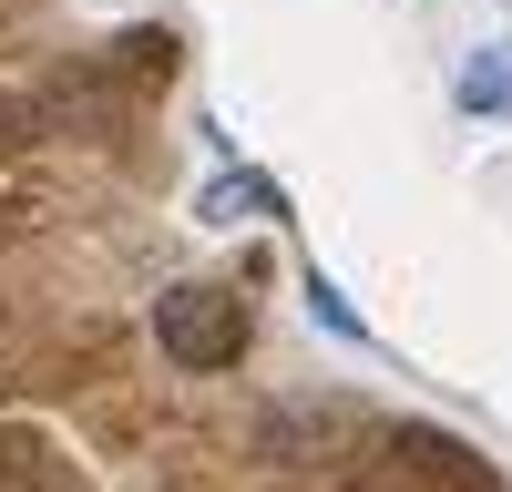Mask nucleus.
Listing matches in <instances>:
<instances>
[{
	"mask_svg": "<svg viewBox=\"0 0 512 492\" xmlns=\"http://www.w3.org/2000/svg\"><path fill=\"white\" fill-rule=\"evenodd\" d=\"M246 339H256V318H246V298L236 287H164L154 298V349L175 359V369H236L246 359Z\"/></svg>",
	"mask_w": 512,
	"mask_h": 492,
	"instance_id": "obj_1",
	"label": "nucleus"
},
{
	"mask_svg": "<svg viewBox=\"0 0 512 492\" xmlns=\"http://www.w3.org/2000/svg\"><path fill=\"white\" fill-rule=\"evenodd\" d=\"M379 462H390L379 492H492V472H482L451 431H390V441H379Z\"/></svg>",
	"mask_w": 512,
	"mask_h": 492,
	"instance_id": "obj_2",
	"label": "nucleus"
},
{
	"mask_svg": "<svg viewBox=\"0 0 512 492\" xmlns=\"http://www.w3.org/2000/svg\"><path fill=\"white\" fill-rule=\"evenodd\" d=\"M451 103L472 113V123H512V41H482V52H461Z\"/></svg>",
	"mask_w": 512,
	"mask_h": 492,
	"instance_id": "obj_3",
	"label": "nucleus"
},
{
	"mask_svg": "<svg viewBox=\"0 0 512 492\" xmlns=\"http://www.w3.org/2000/svg\"><path fill=\"white\" fill-rule=\"evenodd\" d=\"M236 205H256V216H287V195H277L267 175H216V185H205V216H216V226H236Z\"/></svg>",
	"mask_w": 512,
	"mask_h": 492,
	"instance_id": "obj_4",
	"label": "nucleus"
},
{
	"mask_svg": "<svg viewBox=\"0 0 512 492\" xmlns=\"http://www.w3.org/2000/svg\"><path fill=\"white\" fill-rule=\"evenodd\" d=\"M308 318L328 328V339H349V349H369V318H359L349 298H338V277H328V267H308Z\"/></svg>",
	"mask_w": 512,
	"mask_h": 492,
	"instance_id": "obj_5",
	"label": "nucleus"
}]
</instances>
